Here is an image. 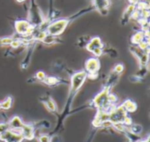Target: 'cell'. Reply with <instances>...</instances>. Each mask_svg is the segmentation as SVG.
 <instances>
[{"label":"cell","mask_w":150,"mask_h":142,"mask_svg":"<svg viewBox=\"0 0 150 142\" xmlns=\"http://www.w3.org/2000/svg\"><path fill=\"white\" fill-rule=\"evenodd\" d=\"M88 73L86 72H80L74 73L71 79V88H70V92H69V99L73 98V96L76 95L78 90L81 88V86L84 84L86 79H87Z\"/></svg>","instance_id":"1"},{"label":"cell","mask_w":150,"mask_h":142,"mask_svg":"<svg viewBox=\"0 0 150 142\" xmlns=\"http://www.w3.org/2000/svg\"><path fill=\"white\" fill-rule=\"evenodd\" d=\"M69 23H70V19L57 20L47 27L46 32L48 33V35H50L53 36H57L64 31V29L67 28Z\"/></svg>","instance_id":"2"},{"label":"cell","mask_w":150,"mask_h":142,"mask_svg":"<svg viewBox=\"0 0 150 142\" xmlns=\"http://www.w3.org/2000/svg\"><path fill=\"white\" fill-rule=\"evenodd\" d=\"M15 30L17 34L22 36H28L33 35L35 27L28 20H17L15 22Z\"/></svg>","instance_id":"3"},{"label":"cell","mask_w":150,"mask_h":142,"mask_svg":"<svg viewBox=\"0 0 150 142\" xmlns=\"http://www.w3.org/2000/svg\"><path fill=\"white\" fill-rule=\"evenodd\" d=\"M127 114V111L125 110V108L120 105L118 107H116L110 114H109V120L114 124H123L125 117Z\"/></svg>","instance_id":"4"},{"label":"cell","mask_w":150,"mask_h":142,"mask_svg":"<svg viewBox=\"0 0 150 142\" xmlns=\"http://www.w3.org/2000/svg\"><path fill=\"white\" fill-rule=\"evenodd\" d=\"M110 94V89L107 88H104L103 91H101L94 99L93 102L96 108L99 109V110H103L108 104V95Z\"/></svg>","instance_id":"5"},{"label":"cell","mask_w":150,"mask_h":142,"mask_svg":"<svg viewBox=\"0 0 150 142\" xmlns=\"http://www.w3.org/2000/svg\"><path fill=\"white\" fill-rule=\"evenodd\" d=\"M0 139L6 142H21L23 139L21 133L15 132L13 130H8L5 133L0 135Z\"/></svg>","instance_id":"6"},{"label":"cell","mask_w":150,"mask_h":142,"mask_svg":"<svg viewBox=\"0 0 150 142\" xmlns=\"http://www.w3.org/2000/svg\"><path fill=\"white\" fill-rule=\"evenodd\" d=\"M100 61L97 57H91L88 59L85 63V69L87 73H98L100 70Z\"/></svg>","instance_id":"7"},{"label":"cell","mask_w":150,"mask_h":142,"mask_svg":"<svg viewBox=\"0 0 150 142\" xmlns=\"http://www.w3.org/2000/svg\"><path fill=\"white\" fill-rule=\"evenodd\" d=\"M94 5L98 12L103 15H106L108 13V8L110 6L109 0H94Z\"/></svg>","instance_id":"8"},{"label":"cell","mask_w":150,"mask_h":142,"mask_svg":"<svg viewBox=\"0 0 150 142\" xmlns=\"http://www.w3.org/2000/svg\"><path fill=\"white\" fill-rule=\"evenodd\" d=\"M103 44L102 42V40L99 37H94L90 40V42L86 45V49L87 50H88L89 52H92L96 48H101L103 49Z\"/></svg>","instance_id":"9"},{"label":"cell","mask_w":150,"mask_h":142,"mask_svg":"<svg viewBox=\"0 0 150 142\" xmlns=\"http://www.w3.org/2000/svg\"><path fill=\"white\" fill-rule=\"evenodd\" d=\"M21 132L22 137L25 138H27V139H33L34 137H35L34 129H33V127L30 126V125L24 124L23 127H22L21 130Z\"/></svg>","instance_id":"10"},{"label":"cell","mask_w":150,"mask_h":142,"mask_svg":"<svg viewBox=\"0 0 150 142\" xmlns=\"http://www.w3.org/2000/svg\"><path fill=\"white\" fill-rule=\"evenodd\" d=\"M122 106L125 108V110L127 112H134V111H136V110H137V103H136L135 102L130 100V99L125 100V101L123 102Z\"/></svg>","instance_id":"11"},{"label":"cell","mask_w":150,"mask_h":142,"mask_svg":"<svg viewBox=\"0 0 150 142\" xmlns=\"http://www.w3.org/2000/svg\"><path fill=\"white\" fill-rule=\"evenodd\" d=\"M9 125H10V128L13 129V130H19V131H21V128L23 127L24 124L21 122V120L20 117H14L11 120V122L9 123Z\"/></svg>","instance_id":"12"},{"label":"cell","mask_w":150,"mask_h":142,"mask_svg":"<svg viewBox=\"0 0 150 142\" xmlns=\"http://www.w3.org/2000/svg\"><path fill=\"white\" fill-rule=\"evenodd\" d=\"M134 11H135V6H133V5H130L126 8V10L124 13L123 18H122V23L123 24H125L130 20V18L132 17V14Z\"/></svg>","instance_id":"13"},{"label":"cell","mask_w":150,"mask_h":142,"mask_svg":"<svg viewBox=\"0 0 150 142\" xmlns=\"http://www.w3.org/2000/svg\"><path fill=\"white\" fill-rule=\"evenodd\" d=\"M42 82L49 87H56L57 85H58L60 83H64V82L60 81L59 79H57L56 77H46Z\"/></svg>","instance_id":"14"},{"label":"cell","mask_w":150,"mask_h":142,"mask_svg":"<svg viewBox=\"0 0 150 142\" xmlns=\"http://www.w3.org/2000/svg\"><path fill=\"white\" fill-rule=\"evenodd\" d=\"M144 33L143 31H139V32H137L132 38V42L134 44V45H138L139 42H141L142 41H144Z\"/></svg>","instance_id":"15"},{"label":"cell","mask_w":150,"mask_h":142,"mask_svg":"<svg viewBox=\"0 0 150 142\" xmlns=\"http://www.w3.org/2000/svg\"><path fill=\"white\" fill-rule=\"evenodd\" d=\"M43 103L45 104V106H46L50 111H55L56 109H57L54 101H53L50 97H44V98H43Z\"/></svg>","instance_id":"16"},{"label":"cell","mask_w":150,"mask_h":142,"mask_svg":"<svg viewBox=\"0 0 150 142\" xmlns=\"http://www.w3.org/2000/svg\"><path fill=\"white\" fill-rule=\"evenodd\" d=\"M43 43L45 44H54V43H57L58 42V39L56 36L50 35H47V36L42 41Z\"/></svg>","instance_id":"17"},{"label":"cell","mask_w":150,"mask_h":142,"mask_svg":"<svg viewBox=\"0 0 150 142\" xmlns=\"http://www.w3.org/2000/svg\"><path fill=\"white\" fill-rule=\"evenodd\" d=\"M12 103H13V98L11 96H8L5 101L1 102V109L9 110L12 106Z\"/></svg>","instance_id":"18"},{"label":"cell","mask_w":150,"mask_h":142,"mask_svg":"<svg viewBox=\"0 0 150 142\" xmlns=\"http://www.w3.org/2000/svg\"><path fill=\"white\" fill-rule=\"evenodd\" d=\"M148 60H149V55L144 52L143 55H142V56L140 57V58L139 59L140 67H145V66H146V64H147V63H148Z\"/></svg>","instance_id":"19"},{"label":"cell","mask_w":150,"mask_h":142,"mask_svg":"<svg viewBox=\"0 0 150 142\" xmlns=\"http://www.w3.org/2000/svg\"><path fill=\"white\" fill-rule=\"evenodd\" d=\"M131 51H132V54H134L139 59L140 58V57L143 55V53H144V51L143 50H141L139 47H137V46H132V47H131Z\"/></svg>","instance_id":"20"},{"label":"cell","mask_w":150,"mask_h":142,"mask_svg":"<svg viewBox=\"0 0 150 142\" xmlns=\"http://www.w3.org/2000/svg\"><path fill=\"white\" fill-rule=\"evenodd\" d=\"M13 41V37H4L0 38V46H5V45H10L12 42Z\"/></svg>","instance_id":"21"},{"label":"cell","mask_w":150,"mask_h":142,"mask_svg":"<svg viewBox=\"0 0 150 142\" xmlns=\"http://www.w3.org/2000/svg\"><path fill=\"white\" fill-rule=\"evenodd\" d=\"M124 69H125V67H124V65H123L122 64H116V66L114 67L113 72L116 73H117V74H121V73H123Z\"/></svg>","instance_id":"22"},{"label":"cell","mask_w":150,"mask_h":142,"mask_svg":"<svg viewBox=\"0 0 150 142\" xmlns=\"http://www.w3.org/2000/svg\"><path fill=\"white\" fill-rule=\"evenodd\" d=\"M142 130V127L139 124H135V125H132L131 128H130V132H132L134 134H138Z\"/></svg>","instance_id":"23"},{"label":"cell","mask_w":150,"mask_h":142,"mask_svg":"<svg viewBox=\"0 0 150 142\" xmlns=\"http://www.w3.org/2000/svg\"><path fill=\"white\" fill-rule=\"evenodd\" d=\"M8 130H10L9 124H0V135L5 133Z\"/></svg>","instance_id":"24"},{"label":"cell","mask_w":150,"mask_h":142,"mask_svg":"<svg viewBox=\"0 0 150 142\" xmlns=\"http://www.w3.org/2000/svg\"><path fill=\"white\" fill-rule=\"evenodd\" d=\"M23 44V42H22V41L21 40V39H13V41L12 42V43L10 44L13 48H14V49H17V48H19L21 45H22Z\"/></svg>","instance_id":"25"},{"label":"cell","mask_w":150,"mask_h":142,"mask_svg":"<svg viewBox=\"0 0 150 142\" xmlns=\"http://www.w3.org/2000/svg\"><path fill=\"white\" fill-rule=\"evenodd\" d=\"M46 78V75L43 72H38L36 73L35 74V79H36V81H41L42 82L44 81V79Z\"/></svg>","instance_id":"26"},{"label":"cell","mask_w":150,"mask_h":142,"mask_svg":"<svg viewBox=\"0 0 150 142\" xmlns=\"http://www.w3.org/2000/svg\"><path fill=\"white\" fill-rule=\"evenodd\" d=\"M139 16L143 19H146L147 20V18L150 17V11L147 10V9H145V10H141L139 12Z\"/></svg>","instance_id":"27"},{"label":"cell","mask_w":150,"mask_h":142,"mask_svg":"<svg viewBox=\"0 0 150 142\" xmlns=\"http://www.w3.org/2000/svg\"><path fill=\"white\" fill-rule=\"evenodd\" d=\"M92 53H93L96 57H100V56L103 55V49H101V48H96V49L92 51Z\"/></svg>","instance_id":"28"},{"label":"cell","mask_w":150,"mask_h":142,"mask_svg":"<svg viewBox=\"0 0 150 142\" xmlns=\"http://www.w3.org/2000/svg\"><path fill=\"white\" fill-rule=\"evenodd\" d=\"M138 45H139L138 47H139V49H140L141 50H143V51H144V50H145V49H146V48L148 47V46H149V45L147 44V42H146V41H142V42H139V43Z\"/></svg>","instance_id":"29"},{"label":"cell","mask_w":150,"mask_h":142,"mask_svg":"<svg viewBox=\"0 0 150 142\" xmlns=\"http://www.w3.org/2000/svg\"><path fill=\"white\" fill-rule=\"evenodd\" d=\"M130 80H131V81L132 82H139L140 81H141V79L140 78H139L137 75H132V77H130Z\"/></svg>","instance_id":"30"},{"label":"cell","mask_w":150,"mask_h":142,"mask_svg":"<svg viewBox=\"0 0 150 142\" xmlns=\"http://www.w3.org/2000/svg\"><path fill=\"white\" fill-rule=\"evenodd\" d=\"M40 142H50V139L48 136H42L40 138Z\"/></svg>","instance_id":"31"},{"label":"cell","mask_w":150,"mask_h":142,"mask_svg":"<svg viewBox=\"0 0 150 142\" xmlns=\"http://www.w3.org/2000/svg\"><path fill=\"white\" fill-rule=\"evenodd\" d=\"M139 0H129V2L131 3V5H133V6L137 5L139 3Z\"/></svg>","instance_id":"32"},{"label":"cell","mask_w":150,"mask_h":142,"mask_svg":"<svg viewBox=\"0 0 150 142\" xmlns=\"http://www.w3.org/2000/svg\"><path fill=\"white\" fill-rule=\"evenodd\" d=\"M146 70H147V72L150 73V64H146Z\"/></svg>","instance_id":"33"},{"label":"cell","mask_w":150,"mask_h":142,"mask_svg":"<svg viewBox=\"0 0 150 142\" xmlns=\"http://www.w3.org/2000/svg\"><path fill=\"white\" fill-rule=\"evenodd\" d=\"M16 1H17L18 3H23L24 1H26V0H16Z\"/></svg>","instance_id":"34"},{"label":"cell","mask_w":150,"mask_h":142,"mask_svg":"<svg viewBox=\"0 0 150 142\" xmlns=\"http://www.w3.org/2000/svg\"><path fill=\"white\" fill-rule=\"evenodd\" d=\"M137 142H146V140H139V141H137Z\"/></svg>","instance_id":"35"},{"label":"cell","mask_w":150,"mask_h":142,"mask_svg":"<svg viewBox=\"0 0 150 142\" xmlns=\"http://www.w3.org/2000/svg\"><path fill=\"white\" fill-rule=\"evenodd\" d=\"M0 109H1V102H0Z\"/></svg>","instance_id":"36"}]
</instances>
